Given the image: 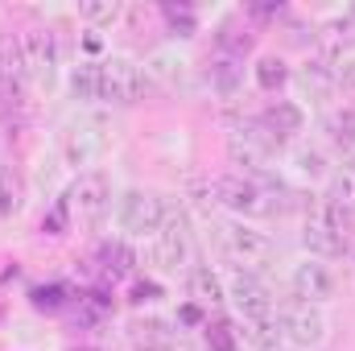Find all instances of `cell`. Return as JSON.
Instances as JSON below:
<instances>
[{
	"mask_svg": "<svg viewBox=\"0 0 355 351\" xmlns=\"http://www.w3.org/2000/svg\"><path fill=\"white\" fill-rule=\"evenodd\" d=\"M327 203H331L335 211H343L347 219L355 215V166H347V170H339V174L331 178V190H327Z\"/></svg>",
	"mask_w": 355,
	"mask_h": 351,
	"instance_id": "cell-22",
	"label": "cell"
},
{
	"mask_svg": "<svg viewBox=\"0 0 355 351\" xmlns=\"http://www.w3.org/2000/svg\"><path fill=\"white\" fill-rule=\"evenodd\" d=\"M186 257H190V228L178 211H166V219L153 236V261L162 268H178V264H186Z\"/></svg>",
	"mask_w": 355,
	"mask_h": 351,
	"instance_id": "cell-12",
	"label": "cell"
},
{
	"mask_svg": "<svg viewBox=\"0 0 355 351\" xmlns=\"http://www.w3.org/2000/svg\"><path fill=\"white\" fill-rule=\"evenodd\" d=\"M186 293H190V302H194L198 310H219V306L227 302L223 281H219V273H215L211 264H194V268L186 273Z\"/></svg>",
	"mask_w": 355,
	"mask_h": 351,
	"instance_id": "cell-15",
	"label": "cell"
},
{
	"mask_svg": "<svg viewBox=\"0 0 355 351\" xmlns=\"http://www.w3.org/2000/svg\"><path fill=\"white\" fill-rule=\"evenodd\" d=\"M17 46H21V58H25V71L33 75V79H42V83H50L54 79V71H58V37L50 33V29H25L21 37H17Z\"/></svg>",
	"mask_w": 355,
	"mask_h": 351,
	"instance_id": "cell-10",
	"label": "cell"
},
{
	"mask_svg": "<svg viewBox=\"0 0 355 351\" xmlns=\"http://www.w3.org/2000/svg\"><path fill=\"white\" fill-rule=\"evenodd\" d=\"M277 323H281V339H289L293 348H302V351L318 348L327 339V318L310 302H297V298L281 302L277 306Z\"/></svg>",
	"mask_w": 355,
	"mask_h": 351,
	"instance_id": "cell-4",
	"label": "cell"
},
{
	"mask_svg": "<svg viewBox=\"0 0 355 351\" xmlns=\"http://www.w3.org/2000/svg\"><path fill=\"white\" fill-rule=\"evenodd\" d=\"M289 289H293L297 302L322 306V302L335 298V273L322 261H302V264H293V273H289Z\"/></svg>",
	"mask_w": 355,
	"mask_h": 351,
	"instance_id": "cell-11",
	"label": "cell"
},
{
	"mask_svg": "<svg viewBox=\"0 0 355 351\" xmlns=\"http://www.w3.org/2000/svg\"><path fill=\"white\" fill-rule=\"evenodd\" d=\"M166 17H170L174 33H182V37H190V33H194V17H190V8H186V4H182V8L166 4Z\"/></svg>",
	"mask_w": 355,
	"mask_h": 351,
	"instance_id": "cell-33",
	"label": "cell"
},
{
	"mask_svg": "<svg viewBox=\"0 0 355 351\" xmlns=\"http://www.w3.org/2000/svg\"><path fill=\"white\" fill-rule=\"evenodd\" d=\"M302 240L314 257H343L347 252V215L335 211L327 198H318L306 215V228H302Z\"/></svg>",
	"mask_w": 355,
	"mask_h": 351,
	"instance_id": "cell-2",
	"label": "cell"
},
{
	"mask_svg": "<svg viewBox=\"0 0 355 351\" xmlns=\"http://www.w3.org/2000/svg\"><path fill=\"white\" fill-rule=\"evenodd\" d=\"M285 83H289V67H285L281 58H272V54H268V58L257 62V87H261V91H281Z\"/></svg>",
	"mask_w": 355,
	"mask_h": 351,
	"instance_id": "cell-25",
	"label": "cell"
},
{
	"mask_svg": "<svg viewBox=\"0 0 355 351\" xmlns=\"http://www.w3.org/2000/svg\"><path fill=\"white\" fill-rule=\"evenodd\" d=\"M327 132L339 149H352L355 145V108H335L327 116Z\"/></svg>",
	"mask_w": 355,
	"mask_h": 351,
	"instance_id": "cell-23",
	"label": "cell"
},
{
	"mask_svg": "<svg viewBox=\"0 0 355 351\" xmlns=\"http://www.w3.org/2000/svg\"><path fill=\"white\" fill-rule=\"evenodd\" d=\"M145 75H141V67L137 62H128V58H107V62H99V99L103 103H120V108H128V103H137L141 95H145Z\"/></svg>",
	"mask_w": 355,
	"mask_h": 351,
	"instance_id": "cell-6",
	"label": "cell"
},
{
	"mask_svg": "<svg viewBox=\"0 0 355 351\" xmlns=\"http://www.w3.org/2000/svg\"><path fill=\"white\" fill-rule=\"evenodd\" d=\"M67 203H71V215H79V223L95 228L112 207V182L103 174H79L71 194H67Z\"/></svg>",
	"mask_w": 355,
	"mask_h": 351,
	"instance_id": "cell-9",
	"label": "cell"
},
{
	"mask_svg": "<svg viewBox=\"0 0 355 351\" xmlns=\"http://www.w3.org/2000/svg\"><path fill=\"white\" fill-rule=\"evenodd\" d=\"M71 351H95V348H71Z\"/></svg>",
	"mask_w": 355,
	"mask_h": 351,
	"instance_id": "cell-40",
	"label": "cell"
},
{
	"mask_svg": "<svg viewBox=\"0 0 355 351\" xmlns=\"http://www.w3.org/2000/svg\"><path fill=\"white\" fill-rule=\"evenodd\" d=\"M227 293H232V302L240 306L244 318H277V298H272V289H268V281L261 273L236 268Z\"/></svg>",
	"mask_w": 355,
	"mask_h": 351,
	"instance_id": "cell-8",
	"label": "cell"
},
{
	"mask_svg": "<svg viewBox=\"0 0 355 351\" xmlns=\"http://www.w3.org/2000/svg\"><path fill=\"white\" fill-rule=\"evenodd\" d=\"M215 190V207H227L244 219H257V215H272V198H268L265 174L261 178H244V174H223L211 182Z\"/></svg>",
	"mask_w": 355,
	"mask_h": 351,
	"instance_id": "cell-1",
	"label": "cell"
},
{
	"mask_svg": "<svg viewBox=\"0 0 355 351\" xmlns=\"http://www.w3.org/2000/svg\"><path fill=\"white\" fill-rule=\"evenodd\" d=\"M207 75H211V87L219 91L223 99H236L240 87H244V58L215 54V58H211V67H207Z\"/></svg>",
	"mask_w": 355,
	"mask_h": 351,
	"instance_id": "cell-18",
	"label": "cell"
},
{
	"mask_svg": "<svg viewBox=\"0 0 355 351\" xmlns=\"http://www.w3.org/2000/svg\"><path fill=\"white\" fill-rule=\"evenodd\" d=\"M166 219V203L153 190H124L120 198V228L128 236H157Z\"/></svg>",
	"mask_w": 355,
	"mask_h": 351,
	"instance_id": "cell-7",
	"label": "cell"
},
{
	"mask_svg": "<svg viewBox=\"0 0 355 351\" xmlns=\"http://www.w3.org/2000/svg\"><path fill=\"white\" fill-rule=\"evenodd\" d=\"M42 232H46V236H67V232H71V203H67V198H58V203L50 207V215L42 219Z\"/></svg>",
	"mask_w": 355,
	"mask_h": 351,
	"instance_id": "cell-31",
	"label": "cell"
},
{
	"mask_svg": "<svg viewBox=\"0 0 355 351\" xmlns=\"http://www.w3.org/2000/svg\"><path fill=\"white\" fill-rule=\"evenodd\" d=\"M302 124H306V116H302V108H297L293 99H272L265 112L257 116V128L265 132V141L272 149L285 145V141H293V137L302 132Z\"/></svg>",
	"mask_w": 355,
	"mask_h": 351,
	"instance_id": "cell-13",
	"label": "cell"
},
{
	"mask_svg": "<svg viewBox=\"0 0 355 351\" xmlns=\"http://www.w3.org/2000/svg\"><path fill=\"white\" fill-rule=\"evenodd\" d=\"M244 343L257 351H277L281 343V323L277 318H244Z\"/></svg>",
	"mask_w": 355,
	"mask_h": 351,
	"instance_id": "cell-21",
	"label": "cell"
},
{
	"mask_svg": "<svg viewBox=\"0 0 355 351\" xmlns=\"http://www.w3.org/2000/svg\"><path fill=\"white\" fill-rule=\"evenodd\" d=\"M215 232H219V244H223V252L236 261V268H248V273H257L261 264L272 261V240H268L265 232L248 228L244 219L219 223Z\"/></svg>",
	"mask_w": 355,
	"mask_h": 351,
	"instance_id": "cell-3",
	"label": "cell"
},
{
	"mask_svg": "<svg viewBox=\"0 0 355 351\" xmlns=\"http://www.w3.org/2000/svg\"><path fill=\"white\" fill-rule=\"evenodd\" d=\"M33 306L37 310H62L67 306V289L62 285H42V289H33Z\"/></svg>",
	"mask_w": 355,
	"mask_h": 351,
	"instance_id": "cell-32",
	"label": "cell"
},
{
	"mask_svg": "<svg viewBox=\"0 0 355 351\" xmlns=\"http://www.w3.org/2000/svg\"><path fill=\"white\" fill-rule=\"evenodd\" d=\"M297 83H302V91H306L310 99H331V95L339 91V67H335L331 58L314 54V58H306V62H302Z\"/></svg>",
	"mask_w": 355,
	"mask_h": 351,
	"instance_id": "cell-14",
	"label": "cell"
},
{
	"mask_svg": "<svg viewBox=\"0 0 355 351\" xmlns=\"http://www.w3.org/2000/svg\"><path fill=\"white\" fill-rule=\"evenodd\" d=\"M71 91H75V99H99V62H83V67H75V75H71Z\"/></svg>",
	"mask_w": 355,
	"mask_h": 351,
	"instance_id": "cell-27",
	"label": "cell"
},
{
	"mask_svg": "<svg viewBox=\"0 0 355 351\" xmlns=\"http://www.w3.org/2000/svg\"><path fill=\"white\" fill-rule=\"evenodd\" d=\"M120 12H124L120 0H83V4H79V17H83L87 25H112Z\"/></svg>",
	"mask_w": 355,
	"mask_h": 351,
	"instance_id": "cell-26",
	"label": "cell"
},
{
	"mask_svg": "<svg viewBox=\"0 0 355 351\" xmlns=\"http://www.w3.org/2000/svg\"><path fill=\"white\" fill-rule=\"evenodd\" d=\"M62 153H67L71 166H91V162L103 153V132H99V124H75V128H67Z\"/></svg>",
	"mask_w": 355,
	"mask_h": 351,
	"instance_id": "cell-16",
	"label": "cell"
},
{
	"mask_svg": "<svg viewBox=\"0 0 355 351\" xmlns=\"http://www.w3.org/2000/svg\"><path fill=\"white\" fill-rule=\"evenodd\" d=\"M162 298V285L157 281H132V306H145V302H157Z\"/></svg>",
	"mask_w": 355,
	"mask_h": 351,
	"instance_id": "cell-34",
	"label": "cell"
},
{
	"mask_svg": "<svg viewBox=\"0 0 355 351\" xmlns=\"http://www.w3.org/2000/svg\"><path fill=\"white\" fill-rule=\"evenodd\" d=\"M174 351H194V348H190V343H174Z\"/></svg>",
	"mask_w": 355,
	"mask_h": 351,
	"instance_id": "cell-39",
	"label": "cell"
},
{
	"mask_svg": "<svg viewBox=\"0 0 355 351\" xmlns=\"http://www.w3.org/2000/svg\"><path fill=\"white\" fill-rule=\"evenodd\" d=\"M21 99V83H12V79H0V108H12Z\"/></svg>",
	"mask_w": 355,
	"mask_h": 351,
	"instance_id": "cell-37",
	"label": "cell"
},
{
	"mask_svg": "<svg viewBox=\"0 0 355 351\" xmlns=\"http://www.w3.org/2000/svg\"><path fill=\"white\" fill-rule=\"evenodd\" d=\"M352 261H355V252H352Z\"/></svg>",
	"mask_w": 355,
	"mask_h": 351,
	"instance_id": "cell-41",
	"label": "cell"
},
{
	"mask_svg": "<svg viewBox=\"0 0 355 351\" xmlns=\"http://www.w3.org/2000/svg\"><path fill=\"white\" fill-rule=\"evenodd\" d=\"M0 79H12V83L29 79L25 58H21V46H17L12 37H4V42H0Z\"/></svg>",
	"mask_w": 355,
	"mask_h": 351,
	"instance_id": "cell-24",
	"label": "cell"
},
{
	"mask_svg": "<svg viewBox=\"0 0 355 351\" xmlns=\"http://www.w3.org/2000/svg\"><path fill=\"white\" fill-rule=\"evenodd\" d=\"M162 83V87H174L178 79H182V62H174V58H166V54H153L149 58V67H145V83Z\"/></svg>",
	"mask_w": 355,
	"mask_h": 351,
	"instance_id": "cell-28",
	"label": "cell"
},
{
	"mask_svg": "<svg viewBox=\"0 0 355 351\" xmlns=\"http://www.w3.org/2000/svg\"><path fill=\"white\" fill-rule=\"evenodd\" d=\"M268 157H272V145L265 141V132L257 128V120L252 124H236L227 132V162L240 166L244 178L268 174Z\"/></svg>",
	"mask_w": 355,
	"mask_h": 351,
	"instance_id": "cell-5",
	"label": "cell"
},
{
	"mask_svg": "<svg viewBox=\"0 0 355 351\" xmlns=\"http://www.w3.org/2000/svg\"><path fill=\"white\" fill-rule=\"evenodd\" d=\"M339 91L355 99V58H347V62L339 67Z\"/></svg>",
	"mask_w": 355,
	"mask_h": 351,
	"instance_id": "cell-36",
	"label": "cell"
},
{
	"mask_svg": "<svg viewBox=\"0 0 355 351\" xmlns=\"http://www.w3.org/2000/svg\"><path fill=\"white\" fill-rule=\"evenodd\" d=\"M17 207H21V182L0 166V219H8Z\"/></svg>",
	"mask_w": 355,
	"mask_h": 351,
	"instance_id": "cell-30",
	"label": "cell"
},
{
	"mask_svg": "<svg viewBox=\"0 0 355 351\" xmlns=\"http://www.w3.org/2000/svg\"><path fill=\"white\" fill-rule=\"evenodd\" d=\"M182 323H202V310L190 302V306H182Z\"/></svg>",
	"mask_w": 355,
	"mask_h": 351,
	"instance_id": "cell-38",
	"label": "cell"
},
{
	"mask_svg": "<svg viewBox=\"0 0 355 351\" xmlns=\"http://www.w3.org/2000/svg\"><path fill=\"white\" fill-rule=\"evenodd\" d=\"M128 335H132V343L141 351H174V331H170V323H162V318H145V323H132L128 327Z\"/></svg>",
	"mask_w": 355,
	"mask_h": 351,
	"instance_id": "cell-20",
	"label": "cell"
},
{
	"mask_svg": "<svg viewBox=\"0 0 355 351\" xmlns=\"http://www.w3.org/2000/svg\"><path fill=\"white\" fill-rule=\"evenodd\" d=\"M207 348L211 351H236V327L227 318H207Z\"/></svg>",
	"mask_w": 355,
	"mask_h": 351,
	"instance_id": "cell-29",
	"label": "cell"
},
{
	"mask_svg": "<svg viewBox=\"0 0 355 351\" xmlns=\"http://www.w3.org/2000/svg\"><path fill=\"white\" fill-rule=\"evenodd\" d=\"M355 46V4L343 12V17H331L322 29H318V54L322 58H339L343 50H352Z\"/></svg>",
	"mask_w": 355,
	"mask_h": 351,
	"instance_id": "cell-17",
	"label": "cell"
},
{
	"mask_svg": "<svg viewBox=\"0 0 355 351\" xmlns=\"http://www.w3.org/2000/svg\"><path fill=\"white\" fill-rule=\"evenodd\" d=\"M297 170H302V174H322L327 162H322L318 149H297Z\"/></svg>",
	"mask_w": 355,
	"mask_h": 351,
	"instance_id": "cell-35",
	"label": "cell"
},
{
	"mask_svg": "<svg viewBox=\"0 0 355 351\" xmlns=\"http://www.w3.org/2000/svg\"><path fill=\"white\" fill-rule=\"evenodd\" d=\"M99 268H103L112 281L132 277V273H137V252H132L124 240H103V244H99Z\"/></svg>",
	"mask_w": 355,
	"mask_h": 351,
	"instance_id": "cell-19",
	"label": "cell"
}]
</instances>
